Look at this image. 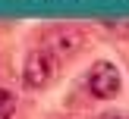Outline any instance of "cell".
I'll return each instance as SVG.
<instances>
[{"label":"cell","mask_w":129,"mask_h":119,"mask_svg":"<svg viewBox=\"0 0 129 119\" xmlns=\"http://www.w3.org/2000/svg\"><path fill=\"white\" fill-rule=\"evenodd\" d=\"M98 119H129V113H123V110H110V113H101Z\"/></svg>","instance_id":"5"},{"label":"cell","mask_w":129,"mask_h":119,"mask_svg":"<svg viewBox=\"0 0 129 119\" xmlns=\"http://www.w3.org/2000/svg\"><path fill=\"white\" fill-rule=\"evenodd\" d=\"M54 78H57V56L50 53V50H44V47L31 50V53L25 56V66H22V81H25V88L41 91V88H47Z\"/></svg>","instance_id":"1"},{"label":"cell","mask_w":129,"mask_h":119,"mask_svg":"<svg viewBox=\"0 0 129 119\" xmlns=\"http://www.w3.org/2000/svg\"><path fill=\"white\" fill-rule=\"evenodd\" d=\"M13 113H16V94L0 88V119H13Z\"/></svg>","instance_id":"4"},{"label":"cell","mask_w":129,"mask_h":119,"mask_svg":"<svg viewBox=\"0 0 129 119\" xmlns=\"http://www.w3.org/2000/svg\"><path fill=\"white\" fill-rule=\"evenodd\" d=\"M120 88H123V78H120V69L113 66V63H94L91 72H88V91H91V97L98 100H113L120 94Z\"/></svg>","instance_id":"2"},{"label":"cell","mask_w":129,"mask_h":119,"mask_svg":"<svg viewBox=\"0 0 129 119\" xmlns=\"http://www.w3.org/2000/svg\"><path fill=\"white\" fill-rule=\"evenodd\" d=\"M85 47L82 41V31H57L54 41H50V53L54 56H73Z\"/></svg>","instance_id":"3"}]
</instances>
